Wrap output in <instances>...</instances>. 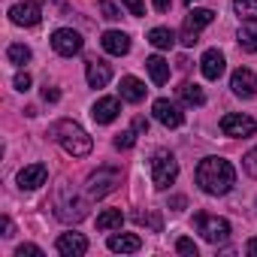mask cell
<instances>
[{"label":"cell","mask_w":257,"mask_h":257,"mask_svg":"<svg viewBox=\"0 0 257 257\" xmlns=\"http://www.w3.org/2000/svg\"><path fill=\"white\" fill-rule=\"evenodd\" d=\"M170 4H173V0H155V10H158V13H167Z\"/></svg>","instance_id":"cell-38"},{"label":"cell","mask_w":257,"mask_h":257,"mask_svg":"<svg viewBox=\"0 0 257 257\" xmlns=\"http://www.w3.org/2000/svg\"><path fill=\"white\" fill-rule=\"evenodd\" d=\"M97 10L103 13V19H106V22H115V19H121V13L115 10V4H112V0H100V4H97Z\"/></svg>","instance_id":"cell-29"},{"label":"cell","mask_w":257,"mask_h":257,"mask_svg":"<svg viewBox=\"0 0 257 257\" xmlns=\"http://www.w3.org/2000/svg\"><path fill=\"white\" fill-rule=\"evenodd\" d=\"M7 58H10L13 64H19V67H25V64L31 61V49H28V46H22V43H16V46H10V49H7Z\"/></svg>","instance_id":"cell-27"},{"label":"cell","mask_w":257,"mask_h":257,"mask_svg":"<svg viewBox=\"0 0 257 257\" xmlns=\"http://www.w3.org/2000/svg\"><path fill=\"white\" fill-rule=\"evenodd\" d=\"M215 22V13L212 10H191L188 13V19H185V25H182V46H197L200 43V31L206 28V25H212Z\"/></svg>","instance_id":"cell-6"},{"label":"cell","mask_w":257,"mask_h":257,"mask_svg":"<svg viewBox=\"0 0 257 257\" xmlns=\"http://www.w3.org/2000/svg\"><path fill=\"white\" fill-rule=\"evenodd\" d=\"M176 251H179V254L197 257V242H194V239H179V242H176Z\"/></svg>","instance_id":"cell-31"},{"label":"cell","mask_w":257,"mask_h":257,"mask_svg":"<svg viewBox=\"0 0 257 257\" xmlns=\"http://www.w3.org/2000/svg\"><path fill=\"white\" fill-rule=\"evenodd\" d=\"M239 46L245 52H257V22H248L239 28Z\"/></svg>","instance_id":"cell-24"},{"label":"cell","mask_w":257,"mask_h":257,"mask_svg":"<svg viewBox=\"0 0 257 257\" xmlns=\"http://www.w3.org/2000/svg\"><path fill=\"white\" fill-rule=\"evenodd\" d=\"M242 167H245V173H248V176H254V179H257V149H251V152L242 158Z\"/></svg>","instance_id":"cell-30"},{"label":"cell","mask_w":257,"mask_h":257,"mask_svg":"<svg viewBox=\"0 0 257 257\" xmlns=\"http://www.w3.org/2000/svg\"><path fill=\"white\" fill-rule=\"evenodd\" d=\"M245 248H248V254H254V257H257V239H251V242H248Z\"/></svg>","instance_id":"cell-41"},{"label":"cell","mask_w":257,"mask_h":257,"mask_svg":"<svg viewBox=\"0 0 257 257\" xmlns=\"http://www.w3.org/2000/svg\"><path fill=\"white\" fill-rule=\"evenodd\" d=\"M46 179H49L46 164H28L25 170H19V188H25V191H34V188L46 185Z\"/></svg>","instance_id":"cell-10"},{"label":"cell","mask_w":257,"mask_h":257,"mask_svg":"<svg viewBox=\"0 0 257 257\" xmlns=\"http://www.w3.org/2000/svg\"><path fill=\"white\" fill-rule=\"evenodd\" d=\"M118 112H121V106H118L115 97H100V100L94 103V109H91V118H94L97 124H112V121L118 118Z\"/></svg>","instance_id":"cell-16"},{"label":"cell","mask_w":257,"mask_h":257,"mask_svg":"<svg viewBox=\"0 0 257 257\" xmlns=\"http://www.w3.org/2000/svg\"><path fill=\"white\" fill-rule=\"evenodd\" d=\"M58 97H61V91H58V88H49V85L43 88V100H49V103H58Z\"/></svg>","instance_id":"cell-35"},{"label":"cell","mask_w":257,"mask_h":257,"mask_svg":"<svg viewBox=\"0 0 257 257\" xmlns=\"http://www.w3.org/2000/svg\"><path fill=\"white\" fill-rule=\"evenodd\" d=\"M179 97H182L188 106H203V103H206L203 88H200V85H191V82H185V85L179 88Z\"/></svg>","instance_id":"cell-23"},{"label":"cell","mask_w":257,"mask_h":257,"mask_svg":"<svg viewBox=\"0 0 257 257\" xmlns=\"http://www.w3.org/2000/svg\"><path fill=\"white\" fill-rule=\"evenodd\" d=\"M233 10L245 22H257V0H233Z\"/></svg>","instance_id":"cell-26"},{"label":"cell","mask_w":257,"mask_h":257,"mask_svg":"<svg viewBox=\"0 0 257 257\" xmlns=\"http://www.w3.org/2000/svg\"><path fill=\"white\" fill-rule=\"evenodd\" d=\"M230 88H233V94H239V97H254V94H257V76H254L248 67H239V70L233 73V79H230Z\"/></svg>","instance_id":"cell-13"},{"label":"cell","mask_w":257,"mask_h":257,"mask_svg":"<svg viewBox=\"0 0 257 257\" xmlns=\"http://www.w3.org/2000/svg\"><path fill=\"white\" fill-rule=\"evenodd\" d=\"M179 176V161L170 155V152H155L152 158V182L158 191H167Z\"/></svg>","instance_id":"cell-3"},{"label":"cell","mask_w":257,"mask_h":257,"mask_svg":"<svg viewBox=\"0 0 257 257\" xmlns=\"http://www.w3.org/2000/svg\"><path fill=\"white\" fill-rule=\"evenodd\" d=\"M52 137H55V140L61 143V149H64L67 155H73V158H85V155H91V149H94L91 137L82 131L76 121H58V124L52 127Z\"/></svg>","instance_id":"cell-2"},{"label":"cell","mask_w":257,"mask_h":257,"mask_svg":"<svg viewBox=\"0 0 257 257\" xmlns=\"http://www.w3.org/2000/svg\"><path fill=\"white\" fill-rule=\"evenodd\" d=\"M137 221H146V215H137ZM149 224H152V230H161V218L158 215H149Z\"/></svg>","instance_id":"cell-36"},{"label":"cell","mask_w":257,"mask_h":257,"mask_svg":"<svg viewBox=\"0 0 257 257\" xmlns=\"http://www.w3.org/2000/svg\"><path fill=\"white\" fill-rule=\"evenodd\" d=\"M55 215H58L61 221H67V224H70V221L76 224V221H82V218L88 215V209H85V200H76V197H73V200H61V197H58V200H55Z\"/></svg>","instance_id":"cell-11"},{"label":"cell","mask_w":257,"mask_h":257,"mask_svg":"<svg viewBox=\"0 0 257 257\" xmlns=\"http://www.w3.org/2000/svg\"><path fill=\"white\" fill-rule=\"evenodd\" d=\"M146 70H149V76H152L155 85H167V79H170V64H167L161 55H152V58L146 61Z\"/></svg>","instance_id":"cell-21"},{"label":"cell","mask_w":257,"mask_h":257,"mask_svg":"<svg viewBox=\"0 0 257 257\" xmlns=\"http://www.w3.org/2000/svg\"><path fill=\"white\" fill-rule=\"evenodd\" d=\"M257 131V124H254V118H248V115H239V112H230V115H224L221 118V134L224 137H251Z\"/></svg>","instance_id":"cell-7"},{"label":"cell","mask_w":257,"mask_h":257,"mask_svg":"<svg viewBox=\"0 0 257 257\" xmlns=\"http://www.w3.org/2000/svg\"><path fill=\"white\" fill-rule=\"evenodd\" d=\"M121 4L131 10V16H143V13H146V4H143V0H121Z\"/></svg>","instance_id":"cell-32"},{"label":"cell","mask_w":257,"mask_h":257,"mask_svg":"<svg viewBox=\"0 0 257 257\" xmlns=\"http://www.w3.org/2000/svg\"><path fill=\"white\" fill-rule=\"evenodd\" d=\"M233 182H236V173H233L230 161H224V158H206V161H200V167H197V185L206 194L221 197V194H227L233 188Z\"/></svg>","instance_id":"cell-1"},{"label":"cell","mask_w":257,"mask_h":257,"mask_svg":"<svg viewBox=\"0 0 257 257\" xmlns=\"http://www.w3.org/2000/svg\"><path fill=\"white\" fill-rule=\"evenodd\" d=\"M121 221H124L121 209H106L97 215V230H115V227H121Z\"/></svg>","instance_id":"cell-25"},{"label":"cell","mask_w":257,"mask_h":257,"mask_svg":"<svg viewBox=\"0 0 257 257\" xmlns=\"http://www.w3.org/2000/svg\"><path fill=\"white\" fill-rule=\"evenodd\" d=\"M16 88H19V91H28V88H31V76H28V73H19V76H16Z\"/></svg>","instance_id":"cell-34"},{"label":"cell","mask_w":257,"mask_h":257,"mask_svg":"<svg viewBox=\"0 0 257 257\" xmlns=\"http://www.w3.org/2000/svg\"><path fill=\"white\" fill-rule=\"evenodd\" d=\"M185 203H188L185 197H173V200H170V206H173V209H185Z\"/></svg>","instance_id":"cell-39"},{"label":"cell","mask_w":257,"mask_h":257,"mask_svg":"<svg viewBox=\"0 0 257 257\" xmlns=\"http://www.w3.org/2000/svg\"><path fill=\"white\" fill-rule=\"evenodd\" d=\"M52 49L58 55H64V58H73V55L82 52V37L73 28H61V31L52 34Z\"/></svg>","instance_id":"cell-8"},{"label":"cell","mask_w":257,"mask_h":257,"mask_svg":"<svg viewBox=\"0 0 257 257\" xmlns=\"http://www.w3.org/2000/svg\"><path fill=\"white\" fill-rule=\"evenodd\" d=\"M19 257H25V254H34V257H40L43 254V248H37V245H19V251H16Z\"/></svg>","instance_id":"cell-33"},{"label":"cell","mask_w":257,"mask_h":257,"mask_svg":"<svg viewBox=\"0 0 257 257\" xmlns=\"http://www.w3.org/2000/svg\"><path fill=\"white\" fill-rule=\"evenodd\" d=\"M149 43H152L155 49H173L176 34H173L170 28H155V31H149Z\"/></svg>","instance_id":"cell-22"},{"label":"cell","mask_w":257,"mask_h":257,"mask_svg":"<svg viewBox=\"0 0 257 257\" xmlns=\"http://www.w3.org/2000/svg\"><path fill=\"white\" fill-rule=\"evenodd\" d=\"M55 248H58V254H64V257H82V254L88 251V239H85L82 233H64V236H58Z\"/></svg>","instance_id":"cell-12"},{"label":"cell","mask_w":257,"mask_h":257,"mask_svg":"<svg viewBox=\"0 0 257 257\" xmlns=\"http://www.w3.org/2000/svg\"><path fill=\"white\" fill-rule=\"evenodd\" d=\"M152 112H155V118L164 124V127H182V112H179V106L176 103H170V100H155V106H152Z\"/></svg>","instance_id":"cell-14"},{"label":"cell","mask_w":257,"mask_h":257,"mask_svg":"<svg viewBox=\"0 0 257 257\" xmlns=\"http://www.w3.org/2000/svg\"><path fill=\"white\" fill-rule=\"evenodd\" d=\"M200 67H203V76L215 82V79H221V73H224V55H221L218 49H209V52L203 55Z\"/></svg>","instance_id":"cell-19"},{"label":"cell","mask_w":257,"mask_h":257,"mask_svg":"<svg viewBox=\"0 0 257 257\" xmlns=\"http://www.w3.org/2000/svg\"><path fill=\"white\" fill-rule=\"evenodd\" d=\"M134 143H137V134L134 131H121V134H115V149H134Z\"/></svg>","instance_id":"cell-28"},{"label":"cell","mask_w":257,"mask_h":257,"mask_svg":"<svg viewBox=\"0 0 257 257\" xmlns=\"http://www.w3.org/2000/svg\"><path fill=\"white\" fill-rule=\"evenodd\" d=\"M143 248V239L137 233H118L109 239V251H118V254H134Z\"/></svg>","instance_id":"cell-18"},{"label":"cell","mask_w":257,"mask_h":257,"mask_svg":"<svg viewBox=\"0 0 257 257\" xmlns=\"http://www.w3.org/2000/svg\"><path fill=\"white\" fill-rule=\"evenodd\" d=\"M0 224H4V236H13V221H10V218H4Z\"/></svg>","instance_id":"cell-40"},{"label":"cell","mask_w":257,"mask_h":257,"mask_svg":"<svg viewBox=\"0 0 257 257\" xmlns=\"http://www.w3.org/2000/svg\"><path fill=\"white\" fill-rule=\"evenodd\" d=\"M194 227H197V233H200L206 242H212V245H221V242L230 239V224H227L224 218H218V215L200 212V215H194Z\"/></svg>","instance_id":"cell-4"},{"label":"cell","mask_w":257,"mask_h":257,"mask_svg":"<svg viewBox=\"0 0 257 257\" xmlns=\"http://www.w3.org/2000/svg\"><path fill=\"white\" fill-rule=\"evenodd\" d=\"M85 76H88V85H91V88H106L109 79H112V67H109L106 61L91 58L88 67H85Z\"/></svg>","instance_id":"cell-15"},{"label":"cell","mask_w":257,"mask_h":257,"mask_svg":"<svg viewBox=\"0 0 257 257\" xmlns=\"http://www.w3.org/2000/svg\"><path fill=\"white\" fill-rule=\"evenodd\" d=\"M118 91H121V97L124 100H131V103H140V100H146V85L140 82V79H134V76H124L121 79V85H118Z\"/></svg>","instance_id":"cell-20"},{"label":"cell","mask_w":257,"mask_h":257,"mask_svg":"<svg viewBox=\"0 0 257 257\" xmlns=\"http://www.w3.org/2000/svg\"><path fill=\"white\" fill-rule=\"evenodd\" d=\"M121 185V170H115V167H103V170H97L94 176H88V197L91 200H100V197H106V194H112L115 188Z\"/></svg>","instance_id":"cell-5"},{"label":"cell","mask_w":257,"mask_h":257,"mask_svg":"<svg viewBox=\"0 0 257 257\" xmlns=\"http://www.w3.org/2000/svg\"><path fill=\"white\" fill-rule=\"evenodd\" d=\"M185 4H197V0H185Z\"/></svg>","instance_id":"cell-42"},{"label":"cell","mask_w":257,"mask_h":257,"mask_svg":"<svg viewBox=\"0 0 257 257\" xmlns=\"http://www.w3.org/2000/svg\"><path fill=\"white\" fill-rule=\"evenodd\" d=\"M100 46L109 52V55H127V52H131V37H127V34H121V31H106L103 37H100Z\"/></svg>","instance_id":"cell-17"},{"label":"cell","mask_w":257,"mask_h":257,"mask_svg":"<svg viewBox=\"0 0 257 257\" xmlns=\"http://www.w3.org/2000/svg\"><path fill=\"white\" fill-rule=\"evenodd\" d=\"M134 131H137V134H146V131H149V121H146V118H134Z\"/></svg>","instance_id":"cell-37"},{"label":"cell","mask_w":257,"mask_h":257,"mask_svg":"<svg viewBox=\"0 0 257 257\" xmlns=\"http://www.w3.org/2000/svg\"><path fill=\"white\" fill-rule=\"evenodd\" d=\"M40 4L37 0H22V4H16L13 10H10V19H13V25H19V28H37L40 25Z\"/></svg>","instance_id":"cell-9"}]
</instances>
